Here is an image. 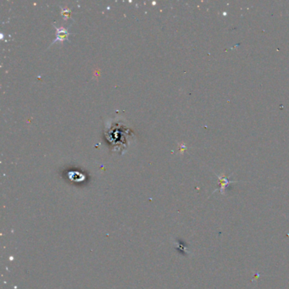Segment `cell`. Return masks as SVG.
Masks as SVG:
<instances>
[{
  "label": "cell",
  "mask_w": 289,
  "mask_h": 289,
  "mask_svg": "<svg viewBox=\"0 0 289 289\" xmlns=\"http://www.w3.org/2000/svg\"><path fill=\"white\" fill-rule=\"evenodd\" d=\"M56 31H57V37L53 41V42L51 43V45L53 44L54 42H63L64 40H66L69 35H70V33L65 28V27H57V26H54Z\"/></svg>",
  "instance_id": "obj_1"
},
{
  "label": "cell",
  "mask_w": 289,
  "mask_h": 289,
  "mask_svg": "<svg viewBox=\"0 0 289 289\" xmlns=\"http://www.w3.org/2000/svg\"><path fill=\"white\" fill-rule=\"evenodd\" d=\"M218 178H219V182H220V188L218 190L220 192L221 194H225V189L229 186V184L235 182L233 181H230L227 176L218 175Z\"/></svg>",
  "instance_id": "obj_2"
},
{
  "label": "cell",
  "mask_w": 289,
  "mask_h": 289,
  "mask_svg": "<svg viewBox=\"0 0 289 289\" xmlns=\"http://www.w3.org/2000/svg\"><path fill=\"white\" fill-rule=\"evenodd\" d=\"M70 9L67 8H61V15L63 16H65V19H67L70 15Z\"/></svg>",
  "instance_id": "obj_3"
}]
</instances>
